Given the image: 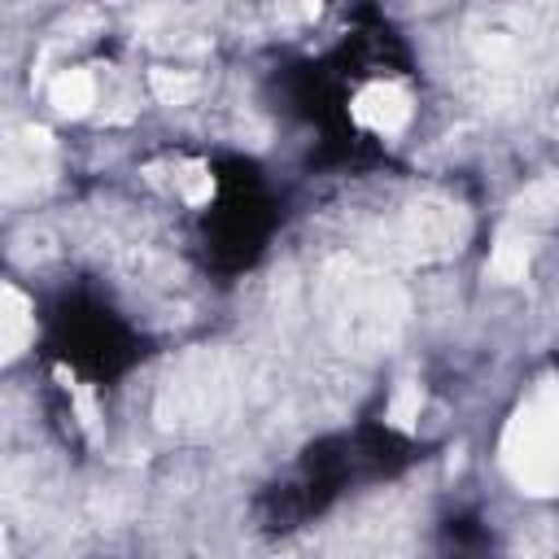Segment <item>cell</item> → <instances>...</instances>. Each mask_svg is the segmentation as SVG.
Returning <instances> with one entry per match:
<instances>
[{
    "instance_id": "1",
    "label": "cell",
    "mask_w": 559,
    "mask_h": 559,
    "mask_svg": "<svg viewBox=\"0 0 559 559\" xmlns=\"http://www.w3.org/2000/svg\"><path fill=\"white\" fill-rule=\"evenodd\" d=\"M502 467L520 493H559V384H542L520 402L502 432Z\"/></svg>"
},
{
    "instance_id": "2",
    "label": "cell",
    "mask_w": 559,
    "mask_h": 559,
    "mask_svg": "<svg viewBox=\"0 0 559 559\" xmlns=\"http://www.w3.org/2000/svg\"><path fill=\"white\" fill-rule=\"evenodd\" d=\"M218 397H227V380L218 376V362L205 358V354L201 358H188L170 376V384L162 393V406H157L162 428H188V424L205 428L210 424V406Z\"/></svg>"
},
{
    "instance_id": "3",
    "label": "cell",
    "mask_w": 559,
    "mask_h": 559,
    "mask_svg": "<svg viewBox=\"0 0 559 559\" xmlns=\"http://www.w3.org/2000/svg\"><path fill=\"white\" fill-rule=\"evenodd\" d=\"M349 114H354V122L367 127V131L397 135V131L411 122V96H406V87L380 79V83H367V87L349 100Z\"/></svg>"
},
{
    "instance_id": "4",
    "label": "cell",
    "mask_w": 559,
    "mask_h": 559,
    "mask_svg": "<svg viewBox=\"0 0 559 559\" xmlns=\"http://www.w3.org/2000/svg\"><path fill=\"white\" fill-rule=\"evenodd\" d=\"M336 314L349 323V332H345V341H358L362 332H371V336H380L384 332V288L380 284H371V275H362L358 266H349V284H341V306H336ZM389 336V332H384Z\"/></svg>"
},
{
    "instance_id": "5",
    "label": "cell",
    "mask_w": 559,
    "mask_h": 559,
    "mask_svg": "<svg viewBox=\"0 0 559 559\" xmlns=\"http://www.w3.org/2000/svg\"><path fill=\"white\" fill-rule=\"evenodd\" d=\"M463 227H467V223H463L459 205H415V210H411L406 240L415 245V253H419V258H428V253H432L428 245H437V253H450V249H459Z\"/></svg>"
},
{
    "instance_id": "6",
    "label": "cell",
    "mask_w": 559,
    "mask_h": 559,
    "mask_svg": "<svg viewBox=\"0 0 559 559\" xmlns=\"http://www.w3.org/2000/svg\"><path fill=\"white\" fill-rule=\"evenodd\" d=\"M31 336H35V310H31V301L13 284H4L0 288V358L13 362L26 349Z\"/></svg>"
},
{
    "instance_id": "7",
    "label": "cell",
    "mask_w": 559,
    "mask_h": 559,
    "mask_svg": "<svg viewBox=\"0 0 559 559\" xmlns=\"http://www.w3.org/2000/svg\"><path fill=\"white\" fill-rule=\"evenodd\" d=\"M48 100H52V109H57L61 118H79V114L92 109L96 83H92L87 70H61V74L48 83Z\"/></svg>"
},
{
    "instance_id": "8",
    "label": "cell",
    "mask_w": 559,
    "mask_h": 559,
    "mask_svg": "<svg viewBox=\"0 0 559 559\" xmlns=\"http://www.w3.org/2000/svg\"><path fill=\"white\" fill-rule=\"evenodd\" d=\"M524 271H528V236L515 227H502L493 240V253H489V275L498 284H520Z\"/></svg>"
},
{
    "instance_id": "9",
    "label": "cell",
    "mask_w": 559,
    "mask_h": 559,
    "mask_svg": "<svg viewBox=\"0 0 559 559\" xmlns=\"http://www.w3.org/2000/svg\"><path fill=\"white\" fill-rule=\"evenodd\" d=\"M419 411H424V389L406 380V384H397V393L389 397V411H384V419H389V428L406 432V428H415Z\"/></svg>"
},
{
    "instance_id": "10",
    "label": "cell",
    "mask_w": 559,
    "mask_h": 559,
    "mask_svg": "<svg viewBox=\"0 0 559 559\" xmlns=\"http://www.w3.org/2000/svg\"><path fill=\"white\" fill-rule=\"evenodd\" d=\"M148 87H153V96L162 105H183V100L197 96V79L183 74V70H153L148 74Z\"/></svg>"
},
{
    "instance_id": "11",
    "label": "cell",
    "mask_w": 559,
    "mask_h": 559,
    "mask_svg": "<svg viewBox=\"0 0 559 559\" xmlns=\"http://www.w3.org/2000/svg\"><path fill=\"white\" fill-rule=\"evenodd\" d=\"M61 380H66V393H70V406H74V415H79L83 432L96 441V437H100V411H96V397H92V389H87V384H79L74 376H66V371H61Z\"/></svg>"
},
{
    "instance_id": "12",
    "label": "cell",
    "mask_w": 559,
    "mask_h": 559,
    "mask_svg": "<svg viewBox=\"0 0 559 559\" xmlns=\"http://www.w3.org/2000/svg\"><path fill=\"white\" fill-rule=\"evenodd\" d=\"M515 210H520V214H542V218L559 214V179H542V183H533V188L515 201Z\"/></svg>"
},
{
    "instance_id": "13",
    "label": "cell",
    "mask_w": 559,
    "mask_h": 559,
    "mask_svg": "<svg viewBox=\"0 0 559 559\" xmlns=\"http://www.w3.org/2000/svg\"><path fill=\"white\" fill-rule=\"evenodd\" d=\"M179 183H183V201H188V205H205V201L214 197V179H210V170H205L201 162H192Z\"/></svg>"
}]
</instances>
